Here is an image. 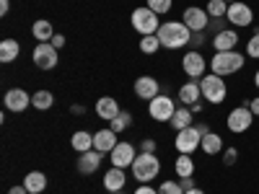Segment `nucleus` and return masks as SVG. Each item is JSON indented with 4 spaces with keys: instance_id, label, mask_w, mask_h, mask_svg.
Wrapping results in <instances>:
<instances>
[{
    "instance_id": "1",
    "label": "nucleus",
    "mask_w": 259,
    "mask_h": 194,
    "mask_svg": "<svg viewBox=\"0 0 259 194\" xmlns=\"http://www.w3.org/2000/svg\"><path fill=\"white\" fill-rule=\"evenodd\" d=\"M156 36L161 41V47H166V50H182L192 41V31L184 26V21H166L156 31Z\"/></svg>"
},
{
    "instance_id": "2",
    "label": "nucleus",
    "mask_w": 259,
    "mask_h": 194,
    "mask_svg": "<svg viewBox=\"0 0 259 194\" xmlns=\"http://www.w3.org/2000/svg\"><path fill=\"white\" fill-rule=\"evenodd\" d=\"M244 60H246V57H244L241 52H236V50H231V52H215L212 60H210V70H212L215 75L226 78V75L239 73V70L244 68Z\"/></svg>"
},
{
    "instance_id": "3",
    "label": "nucleus",
    "mask_w": 259,
    "mask_h": 194,
    "mask_svg": "<svg viewBox=\"0 0 259 194\" xmlns=\"http://www.w3.org/2000/svg\"><path fill=\"white\" fill-rule=\"evenodd\" d=\"M200 91H202V99L210 101V104H223L226 96H228V85L221 75H215V73H205L200 78Z\"/></svg>"
},
{
    "instance_id": "4",
    "label": "nucleus",
    "mask_w": 259,
    "mask_h": 194,
    "mask_svg": "<svg viewBox=\"0 0 259 194\" xmlns=\"http://www.w3.org/2000/svg\"><path fill=\"white\" fill-rule=\"evenodd\" d=\"M133 176L138 179V181H143V184H148V181H153L156 176H158V171H161V161L156 158V153H140L135 161H133Z\"/></svg>"
},
{
    "instance_id": "5",
    "label": "nucleus",
    "mask_w": 259,
    "mask_h": 194,
    "mask_svg": "<svg viewBox=\"0 0 259 194\" xmlns=\"http://www.w3.org/2000/svg\"><path fill=\"white\" fill-rule=\"evenodd\" d=\"M130 21H133V29H135L140 36H150V34H156V31L161 29L158 13H153L148 6H145V8H135L133 16H130Z\"/></svg>"
},
{
    "instance_id": "6",
    "label": "nucleus",
    "mask_w": 259,
    "mask_h": 194,
    "mask_svg": "<svg viewBox=\"0 0 259 194\" xmlns=\"http://www.w3.org/2000/svg\"><path fill=\"white\" fill-rule=\"evenodd\" d=\"M174 112H177L174 99H168L163 93H158L153 101H148V114H150V119H156V122H171Z\"/></svg>"
},
{
    "instance_id": "7",
    "label": "nucleus",
    "mask_w": 259,
    "mask_h": 194,
    "mask_svg": "<svg viewBox=\"0 0 259 194\" xmlns=\"http://www.w3.org/2000/svg\"><path fill=\"white\" fill-rule=\"evenodd\" d=\"M205 68H207V62H205V57H202L200 50H189V52L182 57V70H184V75L192 78V80H200V78L205 75Z\"/></svg>"
},
{
    "instance_id": "8",
    "label": "nucleus",
    "mask_w": 259,
    "mask_h": 194,
    "mask_svg": "<svg viewBox=\"0 0 259 194\" xmlns=\"http://www.w3.org/2000/svg\"><path fill=\"white\" fill-rule=\"evenodd\" d=\"M31 57H34V65L39 70H55L57 68V50L50 44V41H41V44H36L34 47V52H31Z\"/></svg>"
},
{
    "instance_id": "9",
    "label": "nucleus",
    "mask_w": 259,
    "mask_h": 194,
    "mask_svg": "<svg viewBox=\"0 0 259 194\" xmlns=\"http://www.w3.org/2000/svg\"><path fill=\"white\" fill-rule=\"evenodd\" d=\"M226 124H228V129L233 135H241V132H246V129L254 124V114H251L249 106H236V109L228 114Z\"/></svg>"
},
{
    "instance_id": "10",
    "label": "nucleus",
    "mask_w": 259,
    "mask_h": 194,
    "mask_svg": "<svg viewBox=\"0 0 259 194\" xmlns=\"http://www.w3.org/2000/svg\"><path fill=\"white\" fill-rule=\"evenodd\" d=\"M182 21H184V26H187L192 34H202V31L210 26L207 11H202V8H197V6H189V8L182 13Z\"/></svg>"
},
{
    "instance_id": "11",
    "label": "nucleus",
    "mask_w": 259,
    "mask_h": 194,
    "mask_svg": "<svg viewBox=\"0 0 259 194\" xmlns=\"http://www.w3.org/2000/svg\"><path fill=\"white\" fill-rule=\"evenodd\" d=\"M226 18L231 21L233 26L244 29V26H251V24H254V11H251L246 3H241V0H236V3H228Z\"/></svg>"
},
{
    "instance_id": "12",
    "label": "nucleus",
    "mask_w": 259,
    "mask_h": 194,
    "mask_svg": "<svg viewBox=\"0 0 259 194\" xmlns=\"http://www.w3.org/2000/svg\"><path fill=\"white\" fill-rule=\"evenodd\" d=\"M174 145H177V150L179 153H194L200 145H202V135L194 129V124L192 127H187V129H179L177 132V140H174Z\"/></svg>"
},
{
    "instance_id": "13",
    "label": "nucleus",
    "mask_w": 259,
    "mask_h": 194,
    "mask_svg": "<svg viewBox=\"0 0 259 194\" xmlns=\"http://www.w3.org/2000/svg\"><path fill=\"white\" fill-rule=\"evenodd\" d=\"M161 93V85L156 78H150V75H140L135 80V96L143 99V101H153L156 96Z\"/></svg>"
},
{
    "instance_id": "14",
    "label": "nucleus",
    "mask_w": 259,
    "mask_h": 194,
    "mask_svg": "<svg viewBox=\"0 0 259 194\" xmlns=\"http://www.w3.org/2000/svg\"><path fill=\"white\" fill-rule=\"evenodd\" d=\"M3 104H6V109L8 112H24L26 106H31V96L24 91V88H11V91H6V99H3Z\"/></svg>"
},
{
    "instance_id": "15",
    "label": "nucleus",
    "mask_w": 259,
    "mask_h": 194,
    "mask_svg": "<svg viewBox=\"0 0 259 194\" xmlns=\"http://www.w3.org/2000/svg\"><path fill=\"white\" fill-rule=\"evenodd\" d=\"M112 166L117 168H127V166H133V161L138 158L135 153V145H130V142H117V148L112 150Z\"/></svg>"
},
{
    "instance_id": "16",
    "label": "nucleus",
    "mask_w": 259,
    "mask_h": 194,
    "mask_svg": "<svg viewBox=\"0 0 259 194\" xmlns=\"http://www.w3.org/2000/svg\"><path fill=\"white\" fill-rule=\"evenodd\" d=\"M114 148H117V132L112 127L99 129L94 135V150H99V153H112Z\"/></svg>"
},
{
    "instance_id": "17",
    "label": "nucleus",
    "mask_w": 259,
    "mask_h": 194,
    "mask_svg": "<svg viewBox=\"0 0 259 194\" xmlns=\"http://www.w3.org/2000/svg\"><path fill=\"white\" fill-rule=\"evenodd\" d=\"M236 44H239V34H236L233 29H223L212 36V47L215 52H231L236 50Z\"/></svg>"
},
{
    "instance_id": "18",
    "label": "nucleus",
    "mask_w": 259,
    "mask_h": 194,
    "mask_svg": "<svg viewBox=\"0 0 259 194\" xmlns=\"http://www.w3.org/2000/svg\"><path fill=\"white\" fill-rule=\"evenodd\" d=\"M101 161H104V153H99V150H89V153H80V158H78V171L89 176V174H94V171H99Z\"/></svg>"
},
{
    "instance_id": "19",
    "label": "nucleus",
    "mask_w": 259,
    "mask_h": 194,
    "mask_svg": "<svg viewBox=\"0 0 259 194\" xmlns=\"http://www.w3.org/2000/svg\"><path fill=\"white\" fill-rule=\"evenodd\" d=\"M124 184H127L124 168L112 166V168L104 174V189H106V191H122V189H124Z\"/></svg>"
},
{
    "instance_id": "20",
    "label": "nucleus",
    "mask_w": 259,
    "mask_h": 194,
    "mask_svg": "<svg viewBox=\"0 0 259 194\" xmlns=\"http://www.w3.org/2000/svg\"><path fill=\"white\" fill-rule=\"evenodd\" d=\"M119 112H122V109H119V104H117L112 96H101V99L96 101V114H99V119L112 122Z\"/></svg>"
},
{
    "instance_id": "21",
    "label": "nucleus",
    "mask_w": 259,
    "mask_h": 194,
    "mask_svg": "<svg viewBox=\"0 0 259 194\" xmlns=\"http://www.w3.org/2000/svg\"><path fill=\"white\" fill-rule=\"evenodd\" d=\"M200 96H202V91H200V80H189V83H184L182 88H179V101H182V106L197 104Z\"/></svg>"
},
{
    "instance_id": "22",
    "label": "nucleus",
    "mask_w": 259,
    "mask_h": 194,
    "mask_svg": "<svg viewBox=\"0 0 259 194\" xmlns=\"http://www.w3.org/2000/svg\"><path fill=\"white\" fill-rule=\"evenodd\" d=\"M24 186L29 189V194H45L47 189V176L41 171H29L26 179H24Z\"/></svg>"
},
{
    "instance_id": "23",
    "label": "nucleus",
    "mask_w": 259,
    "mask_h": 194,
    "mask_svg": "<svg viewBox=\"0 0 259 194\" xmlns=\"http://www.w3.org/2000/svg\"><path fill=\"white\" fill-rule=\"evenodd\" d=\"M70 145H73L75 153H89V150H94V135L85 132V129H78L70 137Z\"/></svg>"
},
{
    "instance_id": "24",
    "label": "nucleus",
    "mask_w": 259,
    "mask_h": 194,
    "mask_svg": "<svg viewBox=\"0 0 259 194\" xmlns=\"http://www.w3.org/2000/svg\"><path fill=\"white\" fill-rule=\"evenodd\" d=\"M21 55V44H18V41L16 39H3V41H0V62H13L16 57Z\"/></svg>"
},
{
    "instance_id": "25",
    "label": "nucleus",
    "mask_w": 259,
    "mask_h": 194,
    "mask_svg": "<svg viewBox=\"0 0 259 194\" xmlns=\"http://www.w3.org/2000/svg\"><path fill=\"white\" fill-rule=\"evenodd\" d=\"M171 127L177 129H187V127H192V109L189 106H177V112H174V117H171V122H168Z\"/></svg>"
},
{
    "instance_id": "26",
    "label": "nucleus",
    "mask_w": 259,
    "mask_h": 194,
    "mask_svg": "<svg viewBox=\"0 0 259 194\" xmlns=\"http://www.w3.org/2000/svg\"><path fill=\"white\" fill-rule=\"evenodd\" d=\"M202 153L205 156H218L221 150H223V137L221 135H215V132H207L205 137H202Z\"/></svg>"
},
{
    "instance_id": "27",
    "label": "nucleus",
    "mask_w": 259,
    "mask_h": 194,
    "mask_svg": "<svg viewBox=\"0 0 259 194\" xmlns=\"http://www.w3.org/2000/svg\"><path fill=\"white\" fill-rule=\"evenodd\" d=\"M174 171H177L179 179H189V176H194V161L187 153H179V158L174 163Z\"/></svg>"
},
{
    "instance_id": "28",
    "label": "nucleus",
    "mask_w": 259,
    "mask_h": 194,
    "mask_svg": "<svg viewBox=\"0 0 259 194\" xmlns=\"http://www.w3.org/2000/svg\"><path fill=\"white\" fill-rule=\"evenodd\" d=\"M31 34H34V39L39 41V44H41V41H52V36H55L50 21H36V24L31 26Z\"/></svg>"
},
{
    "instance_id": "29",
    "label": "nucleus",
    "mask_w": 259,
    "mask_h": 194,
    "mask_svg": "<svg viewBox=\"0 0 259 194\" xmlns=\"http://www.w3.org/2000/svg\"><path fill=\"white\" fill-rule=\"evenodd\" d=\"M52 104H55V96H52L50 91H36V93L31 96V106H34V109H39V112L52 109Z\"/></svg>"
},
{
    "instance_id": "30",
    "label": "nucleus",
    "mask_w": 259,
    "mask_h": 194,
    "mask_svg": "<svg viewBox=\"0 0 259 194\" xmlns=\"http://www.w3.org/2000/svg\"><path fill=\"white\" fill-rule=\"evenodd\" d=\"M130 124H133V114H130V112H124V109H122V112H119V114H117V117L109 122V127L114 129L117 135H119V132H124V129H127Z\"/></svg>"
},
{
    "instance_id": "31",
    "label": "nucleus",
    "mask_w": 259,
    "mask_h": 194,
    "mask_svg": "<svg viewBox=\"0 0 259 194\" xmlns=\"http://www.w3.org/2000/svg\"><path fill=\"white\" fill-rule=\"evenodd\" d=\"M205 11H207L210 18H226V13H228V3H226V0H210Z\"/></svg>"
},
{
    "instance_id": "32",
    "label": "nucleus",
    "mask_w": 259,
    "mask_h": 194,
    "mask_svg": "<svg viewBox=\"0 0 259 194\" xmlns=\"http://www.w3.org/2000/svg\"><path fill=\"white\" fill-rule=\"evenodd\" d=\"M158 47H161V41H158V36H156V34H150V36H140V52H145V55H156V52H158Z\"/></svg>"
},
{
    "instance_id": "33",
    "label": "nucleus",
    "mask_w": 259,
    "mask_h": 194,
    "mask_svg": "<svg viewBox=\"0 0 259 194\" xmlns=\"http://www.w3.org/2000/svg\"><path fill=\"white\" fill-rule=\"evenodd\" d=\"M171 6H174V0H148V8L153 11V13H158V16L168 13Z\"/></svg>"
},
{
    "instance_id": "34",
    "label": "nucleus",
    "mask_w": 259,
    "mask_h": 194,
    "mask_svg": "<svg viewBox=\"0 0 259 194\" xmlns=\"http://www.w3.org/2000/svg\"><path fill=\"white\" fill-rule=\"evenodd\" d=\"M246 57H251V60H259V31L246 41Z\"/></svg>"
},
{
    "instance_id": "35",
    "label": "nucleus",
    "mask_w": 259,
    "mask_h": 194,
    "mask_svg": "<svg viewBox=\"0 0 259 194\" xmlns=\"http://www.w3.org/2000/svg\"><path fill=\"white\" fill-rule=\"evenodd\" d=\"M158 194H184V189H182L179 181H163L161 189H158Z\"/></svg>"
},
{
    "instance_id": "36",
    "label": "nucleus",
    "mask_w": 259,
    "mask_h": 194,
    "mask_svg": "<svg viewBox=\"0 0 259 194\" xmlns=\"http://www.w3.org/2000/svg\"><path fill=\"white\" fill-rule=\"evenodd\" d=\"M236 161H239V150H236V148H226L223 150V163L226 166H233Z\"/></svg>"
},
{
    "instance_id": "37",
    "label": "nucleus",
    "mask_w": 259,
    "mask_h": 194,
    "mask_svg": "<svg viewBox=\"0 0 259 194\" xmlns=\"http://www.w3.org/2000/svg\"><path fill=\"white\" fill-rule=\"evenodd\" d=\"M140 153H156V140H143L140 142Z\"/></svg>"
},
{
    "instance_id": "38",
    "label": "nucleus",
    "mask_w": 259,
    "mask_h": 194,
    "mask_svg": "<svg viewBox=\"0 0 259 194\" xmlns=\"http://www.w3.org/2000/svg\"><path fill=\"white\" fill-rule=\"evenodd\" d=\"M50 44H52L55 50H62V47H65V36H62V34H55V36H52V41H50Z\"/></svg>"
},
{
    "instance_id": "39",
    "label": "nucleus",
    "mask_w": 259,
    "mask_h": 194,
    "mask_svg": "<svg viewBox=\"0 0 259 194\" xmlns=\"http://www.w3.org/2000/svg\"><path fill=\"white\" fill-rule=\"evenodd\" d=\"M135 194H158V189H153V186H148V184H140V186L135 189Z\"/></svg>"
},
{
    "instance_id": "40",
    "label": "nucleus",
    "mask_w": 259,
    "mask_h": 194,
    "mask_svg": "<svg viewBox=\"0 0 259 194\" xmlns=\"http://www.w3.org/2000/svg\"><path fill=\"white\" fill-rule=\"evenodd\" d=\"M189 44H192L194 50H197L200 44H205V36H202V34H192V41H189Z\"/></svg>"
},
{
    "instance_id": "41",
    "label": "nucleus",
    "mask_w": 259,
    "mask_h": 194,
    "mask_svg": "<svg viewBox=\"0 0 259 194\" xmlns=\"http://www.w3.org/2000/svg\"><path fill=\"white\" fill-rule=\"evenodd\" d=\"M8 194H29V189H26L24 184H16V186L8 189Z\"/></svg>"
},
{
    "instance_id": "42",
    "label": "nucleus",
    "mask_w": 259,
    "mask_h": 194,
    "mask_svg": "<svg viewBox=\"0 0 259 194\" xmlns=\"http://www.w3.org/2000/svg\"><path fill=\"white\" fill-rule=\"evenodd\" d=\"M249 109H251L254 117H259V96H254V99L249 101Z\"/></svg>"
},
{
    "instance_id": "43",
    "label": "nucleus",
    "mask_w": 259,
    "mask_h": 194,
    "mask_svg": "<svg viewBox=\"0 0 259 194\" xmlns=\"http://www.w3.org/2000/svg\"><path fill=\"white\" fill-rule=\"evenodd\" d=\"M194 129H197V132L205 137L207 132H210V127H207V122H197V124H194Z\"/></svg>"
},
{
    "instance_id": "44",
    "label": "nucleus",
    "mask_w": 259,
    "mask_h": 194,
    "mask_svg": "<svg viewBox=\"0 0 259 194\" xmlns=\"http://www.w3.org/2000/svg\"><path fill=\"white\" fill-rule=\"evenodd\" d=\"M11 11V0H0V16H8Z\"/></svg>"
},
{
    "instance_id": "45",
    "label": "nucleus",
    "mask_w": 259,
    "mask_h": 194,
    "mask_svg": "<svg viewBox=\"0 0 259 194\" xmlns=\"http://www.w3.org/2000/svg\"><path fill=\"white\" fill-rule=\"evenodd\" d=\"M182 189H184V191L194 189V179H192V176H189V179H182Z\"/></svg>"
},
{
    "instance_id": "46",
    "label": "nucleus",
    "mask_w": 259,
    "mask_h": 194,
    "mask_svg": "<svg viewBox=\"0 0 259 194\" xmlns=\"http://www.w3.org/2000/svg\"><path fill=\"white\" fill-rule=\"evenodd\" d=\"M70 112L73 114H85V106L83 104H75V106H70Z\"/></svg>"
},
{
    "instance_id": "47",
    "label": "nucleus",
    "mask_w": 259,
    "mask_h": 194,
    "mask_svg": "<svg viewBox=\"0 0 259 194\" xmlns=\"http://www.w3.org/2000/svg\"><path fill=\"white\" fill-rule=\"evenodd\" d=\"M189 109H192V114H197V112H202V101H197V104H192Z\"/></svg>"
},
{
    "instance_id": "48",
    "label": "nucleus",
    "mask_w": 259,
    "mask_h": 194,
    "mask_svg": "<svg viewBox=\"0 0 259 194\" xmlns=\"http://www.w3.org/2000/svg\"><path fill=\"white\" fill-rule=\"evenodd\" d=\"M184 194H205L202 189H197V186H194V189H189V191H184Z\"/></svg>"
},
{
    "instance_id": "49",
    "label": "nucleus",
    "mask_w": 259,
    "mask_h": 194,
    "mask_svg": "<svg viewBox=\"0 0 259 194\" xmlns=\"http://www.w3.org/2000/svg\"><path fill=\"white\" fill-rule=\"evenodd\" d=\"M254 85H256V88H259V70L254 73Z\"/></svg>"
},
{
    "instance_id": "50",
    "label": "nucleus",
    "mask_w": 259,
    "mask_h": 194,
    "mask_svg": "<svg viewBox=\"0 0 259 194\" xmlns=\"http://www.w3.org/2000/svg\"><path fill=\"white\" fill-rule=\"evenodd\" d=\"M109 194H124V191H109Z\"/></svg>"
},
{
    "instance_id": "51",
    "label": "nucleus",
    "mask_w": 259,
    "mask_h": 194,
    "mask_svg": "<svg viewBox=\"0 0 259 194\" xmlns=\"http://www.w3.org/2000/svg\"><path fill=\"white\" fill-rule=\"evenodd\" d=\"M226 3H236V0H226Z\"/></svg>"
}]
</instances>
